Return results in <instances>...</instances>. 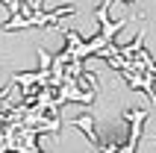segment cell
I'll return each mask as SVG.
<instances>
[{
	"instance_id": "1",
	"label": "cell",
	"mask_w": 156,
	"mask_h": 153,
	"mask_svg": "<svg viewBox=\"0 0 156 153\" xmlns=\"http://www.w3.org/2000/svg\"><path fill=\"white\" fill-rule=\"evenodd\" d=\"M77 9L74 6H62V9H53V12H30V15H12V21L3 24V33H12V30H27V27H53L62 15H74Z\"/></svg>"
},
{
	"instance_id": "2",
	"label": "cell",
	"mask_w": 156,
	"mask_h": 153,
	"mask_svg": "<svg viewBox=\"0 0 156 153\" xmlns=\"http://www.w3.org/2000/svg\"><path fill=\"white\" fill-rule=\"evenodd\" d=\"M127 3H133V0H127ZM100 6H106V9H109V6H112V0H103V3H100Z\"/></svg>"
}]
</instances>
